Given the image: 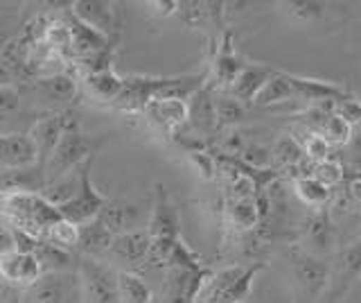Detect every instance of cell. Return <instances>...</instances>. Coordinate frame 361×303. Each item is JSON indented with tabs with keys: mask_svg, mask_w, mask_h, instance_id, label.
I'll return each instance as SVG.
<instances>
[{
	"mask_svg": "<svg viewBox=\"0 0 361 303\" xmlns=\"http://www.w3.org/2000/svg\"><path fill=\"white\" fill-rule=\"evenodd\" d=\"M0 220L11 229L27 231L32 235H41L45 229L61 220L56 206L39 193H5L0 195Z\"/></svg>",
	"mask_w": 361,
	"mask_h": 303,
	"instance_id": "6da1fadb",
	"label": "cell"
},
{
	"mask_svg": "<svg viewBox=\"0 0 361 303\" xmlns=\"http://www.w3.org/2000/svg\"><path fill=\"white\" fill-rule=\"evenodd\" d=\"M104 143H106V133L90 136V133H84L79 127L68 129L61 136L59 145L54 148L48 165H45V186L79 170L88 159H93L95 152Z\"/></svg>",
	"mask_w": 361,
	"mask_h": 303,
	"instance_id": "7a4b0ae2",
	"label": "cell"
},
{
	"mask_svg": "<svg viewBox=\"0 0 361 303\" xmlns=\"http://www.w3.org/2000/svg\"><path fill=\"white\" fill-rule=\"evenodd\" d=\"M259 265H233L210 274L201 287L197 303H242L253 287Z\"/></svg>",
	"mask_w": 361,
	"mask_h": 303,
	"instance_id": "3957f363",
	"label": "cell"
},
{
	"mask_svg": "<svg viewBox=\"0 0 361 303\" xmlns=\"http://www.w3.org/2000/svg\"><path fill=\"white\" fill-rule=\"evenodd\" d=\"M75 274L79 280V295L86 303H118V272L104 265L99 258L77 256Z\"/></svg>",
	"mask_w": 361,
	"mask_h": 303,
	"instance_id": "277c9868",
	"label": "cell"
},
{
	"mask_svg": "<svg viewBox=\"0 0 361 303\" xmlns=\"http://www.w3.org/2000/svg\"><path fill=\"white\" fill-rule=\"evenodd\" d=\"M90 167H93V159H88L82 167H79V188H77L75 197L71 201H66V204L56 206L61 220L73 222L77 227L95 220L109 199L93 186V182H90Z\"/></svg>",
	"mask_w": 361,
	"mask_h": 303,
	"instance_id": "5b68a950",
	"label": "cell"
},
{
	"mask_svg": "<svg viewBox=\"0 0 361 303\" xmlns=\"http://www.w3.org/2000/svg\"><path fill=\"white\" fill-rule=\"evenodd\" d=\"M73 127H79V120L71 109H66V111H48V114H45L37 125L30 129L32 141L37 143L39 165L43 167V170H45V165H48L54 148L59 145L61 136Z\"/></svg>",
	"mask_w": 361,
	"mask_h": 303,
	"instance_id": "8992f818",
	"label": "cell"
},
{
	"mask_svg": "<svg viewBox=\"0 0 361 303\" xmlns=\"http://www.w3.org/2000/svg\"><path fill=\"white\" fill-rule=\"evenodd\" d=\"M163 283V303H197L201 287L210 278V269L199 267H167Z\"/></svg>",
	"mask_w": 361,
	"mask_h": 303,
	"instance_id": "52a82bcc",
	"label": "cell"
},
{
	"mask_svg": "<svg viewBox=\"0 0 361 303\" xmlns=\"http://www.w3.org/2000/svg\"><path fill=\"white\" fill-rule=\"evenodd\" d=\"M149 246H152L149 233H147V229H138L131 233L116 235L106 256L111 258L113 265L120 267V272H135L140 265L147 263Z\"/></svg>",
	"mask_w": 361,
	"mask_h": 303,
	"instance_id": "ba28073f",
	"label": "cell"
},
{
	"mask_svg": "<svg viewBox=\"0 0 361 303\" xmlns=\"http://www.w3.org/2000/svg\"><path fill=\"white\" fill-rule=\"evenodd\" d=\"M97 220L104 224L113 235H122V233L142 229V224L149 222V213H145L140 204H135V201H129V199H106V204L99 210Z\"/></svg>",
	"mask_w": 361,
	"mask_h": 303,
	"instance_id": "9c48e42d",
	"label": "cell"
},
{
	"mask_svg": "<svg viewBox=\"0 0 361 303\" xmlns=\"http://www.w3.org/2000/svg\"><path fill=\"white\" fill-rule=\"evenodd\" d=\"M75 295H79V280L71 272L43 274L25 292L27 303H71Z\"/></svg>",
	"mask_w": 361,
	"mask_h": 303,
	"instance_id": "30bf717a",
	"label": "cell"
},
{
	"mask_svg": "<svg viewBox=\"0 0 361 303\" xmlns=\"http://www.w3.org/2000/svg\"><path fill=\"white\" fill-rule=\"evenodd\" d=\"M39 165V150L30 133H0V170H27Z\"/></svg>",
	"mask_w": 361,
	"mask_h": 303,
	"instance_id": "8fae6325",
	"label": "cell"
},
{
	"mask_svg": "<svg viewBox=\"0 0 361 303\" xmlns=\"http://www.w3.org/2000/svg\"><path fill=\"white\" fill-rule=\"evenodd\" d=\"M25 88L37 93V97H43L45 105L52 107V111H66L75 102L79 93L77 80L66 71L52 77H43V80L25 82Z\"/></svg>",
	"mask_w": 361,
	"mask_h": 303,
	"instance_id": "7c38bea8",
	"label": "cell"
},
{
	"mask_svg": "<svg viewBox=\"0 0 361 303\" xmlns=\"http://www.w3.org/2000/svg\"><path fill=\"white\" fill-rule=\"evenodd\" d=\"M43 276V269L34 254L9 251L0 256V278L16 287L18 292H27Z\"/></svg>",
	"mask_w": 361,
	"mask_h": 303,
	"instance_id": "4fadbf2b",
	"label": "cell"
},
{
	"mask_svg": "<svg viewBox=\"0 0 361 303\" xmlns=\"http://www.w3.org/2000/svg\"><path fill=\"white\" fill-rule=\"evenodd\" d=\"M178 210L169 201L167 190L156 186V197L149 210V222H147V233L152 240H180L178 238Z\"/></svg>",
	"mask_w": 361,
	"mask_h": 303,
	"instance_id": "5bb4252c",
	"label": "cell"
},
{
	"mask_svg": "<svg viewBox=\"0 0 361 303\" xmlns=\"http://www.w3.org/2000/svg\"><path fill=\"white\" fill-rule=\"evenodd\" d=\"M71 12L82 20V23L93 28L99 35H104L106 39H113V35H116L120 28L116 5L104 3V0H79V3L71 5Z\"/></svg>",
	"mask_w": 361,
	"mask_h": 303,
	"instance_id": "9a60e30c",
	"label": "cell"
},
{
	"mask_svg": "<svg viewBox=\"0 0 361 303\" xmlns=\"http://www.w3.org/2000/svg\"><path fill=\"white\" fill-rule=\"evenodd\" d=\"M142 114L158 131L169 136H176V131L188 125V102L183 100H149Z\"/></svg>",
	"mask_w": 361,
	"mask_h": 303,
	"instance_id": "2e32d148",
	"label": "cell"
},
{
	"mask_svg": "<svg viewBox=\"0 0 361 303\" xmlns=\"http://www.w3.org/2000/svg\"><path fill=\"white\" fill-rule=\"evenodd\" d=\"M188 125L197 136H210V133L219 129L217 111H214V95L208 84L188 100Z\"/></svg>",
	"mask_w": 361,
	"mask_h": 303,
	"instance_id": "e0dca14e",
	"label": "cell"
},
{
	"mask_svg": "<svg viewBox=\"0 0 361 303\" xmlns=\"http://www.w3.org/2000/svg\"><path fill=\"white\" fill-rule=\"evenodd\" d=\"M244 61L240 59V54L235 52L233 48V39L231 35H226L221 39V46L217 48V54H214V61H212V73L208 77V86L210 88H224L228 91L231 84L237 80V75L242 73L244 69Z\"/></svg>",
	"mask_w": 361,
	"mask_h": 303,
	"instance_id": "ac0fdd59",
	"label": "cell"
},
{
	"mask_svg": "<svg viewBox=\"0 0 361 303\" xmlns=\"http://www.w3.org/2000/svg\"><path fill=\"white\" fill-rule=\"evenodd\" d=\"M291 267H293V274H296L300 287L307 292L310 297L319 295V292L327 285V280H330V267L307 251L293 254Z\"/></svg>",
	"mask_w": 361,
	"mask_h": 303,
	"instance_id": "d6986e66",
	"label": "cell"
},
{
	"mask_svg": "<svg viewBox=\"0 0 361 303\" xmlns=\"http://www.w3.org/2000/svg\"><path fill=\"white\" fill-rule=\"evenodd\" d=\"M274 75V69H267V66H255V64H246L242 73L237 75V80L231 84V88L226 93L233 95L235 100H240L242 105L255 102V97L259 91L264 88L269 82V77Z\"/></svg>",
	"mask_w": 361,
	"mask_h": 303,
	"instance_id": "ffe728a7",
	"label": "cell"
},
{
	"mask_svg": "<svg viewBox=\"0 0 361 303\" xmlns=\"http://www.w3.org/2000/svg\"><path fill=\"white\" fill-rule=\"evenodd\" d=\"M113 235L104 224L97 218L90 220L79 227V244H77V254L82 258H102L106 256L111 244H113Z\"/></svg>",
	"mask_w": 361,
	"mask_h": 303,
	"instance_id": "44dd1931",
	"label": "cell"
},
{
	"mask_svg": "<svg viewBox=\"0 0 361 303\" xmlns=\"http://www.w3.org/2000/svg\"><path fill=\"white\" fill-rule=\"evenodd\" d=\"M305 242H307L312 256L319 258V254H330L334 249L336 242V229L330 215L323 213H316V215L305 224Z\"/></svg>",
	"mask_w": 361,
	"mask_h": 303,
	"instance_id": "7402d4cb",
	"label": "cell"
},
{
	"mask_svg": "<svg viewBox=\"0 0 361 303\" xmlns=\"http://www.w3.org/2000/svg\"><path fill=\"white\" fill-rule=\"evenodd\" d=\"M84 86L90 97L99 100V102H118V97L124 88V80L111 69H102V71H93L84 75Z\"/></svg>",
	"mask_w": 361,
	"mask_h": 303,
	"instance_id": "603a6c76",
	"label": "cell"
},
{
	"mask_svg": "<svg viewBox=\"0 0 361 303\" xmlns=\"http://www.w3.org/2000/svg\"><path fill=\"white\" fill-rule=\"evenodd\" d=\"M289 80L296 88V95L305 97V100H314V102H343V100H350L355 95H350L345 88L330 84V82H319V80H307V77H296L289 75Z\"/></svg>",
	"mask_w": 361,
	"mask_h": 303,
	"instance_id": "cb8c5ba5",
	"label": "cell"
},
{
	"mask_svg": "<svg viewBox=\"0 0 361 303\" xmlns=\"http://www.w3.org/2000/svg\"><path fill=\"white\" fill-rule=\"evenodd\" d=\"M226 220H228V227L233 231L246 233L259 224L262 210H259L257 199H228V204H226Z\"/></svg>",
	"mask_w": 361,
	"mask_h": 303,
	"instance_id": "d4e9b609",
	"label": "cell"
},
{
	"mask_svg": "<svg viewBox=\"0 0 361 303\" xmlns=\"http://www.w3.org/2000/svg\"><path fill=\"white\" fill-rule=\"evenodd\" d=\"M293 97H298V95H296V88H293L291 80H289V73L274 71V75L269 77V82L264 84V88L255 97V105L257 107H271V105H278V102H289V100H293Z\"/></svg>",
	"mask_w": 361,
	"mask_h": 303,
	"instance_id": "484cf974",
	"label": "cell"
},
{
	"mask_svg": "<svg viewBox=\"0 0 361 303\" xmlns=\"http://www.w3.org/2000/svg\"><path fill=\"white\" fill-rule=\"evenodd\" d=\"M37 261L43 269V274H56V272H71L73 267H77V254L56 249V246L48 244V242H39L37 251Z\"/></svg>",
	"mask_w": 361,
	"mask_h": 303,
	"instance_id": "4316f807",
	"label": "cell"
},
{
	"mask_svg": "<svg viewBox=\"0 0 361 303\" xmlns=\"http://www.w3.org/2000/svg\"><path fill=\"white\" fill-rule=\"evenodd\" d=\"M152 287L135 272L118 269V303H152Z\"/></svg>",
	"mask_w": 361,
	"mask_h": 303,
	"instance_id": "83f0119b",
	"label": "cell"
},
{
	"mask_svg": "<svg viewBox=\"0 0 361 303\" xmlns=\"http://www.w3.org/2000/svg\"><path fill=\"white\" fill-rule=\"evenodd\" d=\"M43 242H48L56 249H63V251H71L77 254V244H79V227L68 220H56L54 224H50L45 233L41 235Z\"/></svg>",
	"mask_w": 361,
	"mask_h": 303,
	"instance_id": "f1b7e54d",
	"label": "cell"
},
{
	"mask_svg": "<svg viewBox=\"0 0 361 303\" xmlns=\"http://www.w3.org/2000/svg\"><path fill=\"white\" fill-rule=\"evenodd\" d=\"M214 111H217V125L219 127H233L237 122H242L246 116V105H242L240 100H235L233 95L224 93L214 97Z\"/></svg>",
	"mask_w": 361,
	"mask_h": 303,
	"instance_id": "f546056e",
	"label": "cell"
},
{
	"mask_svg": "<svg viewBox=\"0 0 361 303\" xmlns=\"http://www.w3.org/2000/svg\"><path fill=\"white\" fill-rule=\"evenodd\" d=\"M296 195L300 197L302 204L307 206H325V201L330 199V188L316 182L314 177H302L296 182Z\"/></svg>",
	"mask_w": 361,
	"mask_h": 303,
	"instance_id": "4dcf8cb0",
	"label": "cell"
},
{
	"mask_svg": "<svg viewBox=\"0 0 361 303\" xmlns=\"http://www.w3.org/2000/svg\"><path fill=\"white\" fill-rule=\"evenodd\" d=\"M338 269H341V278L345 283H353L361 276V238L357 242H353L348 249L338 258Z\"/></svg>",
	"mask_w": 361,
	"mask_h": 303,
	"instance_id": "1f68e13d",
	"label": "cell"
},
{
	"mask_svg": "<svg viewBox=\"0 0 361 303\" xmlns=\"http://www.w3.org/2000/svg\"><path fill=\"white\" fill-rule=\"evenodd\" d=\"M302 156H305L302 145H300L296 138L285 136V138H280V141L276 143L274 159H276L282 167H293V165H298Z\"/></svg>",
	"mask_w": 361,
	"mask_h": 303,
	"instance_id": "d6a6232c",
	"label": "cell"
},
{
	"mask_svg": "<svg viewBox=\"0 0 361 303\" xmlns=\"http://www.w3.org/2000/svg\"><path fill=\"white\" fill-rule=\"evenodd\" d=\"M353 136V127L348 125L343 118H338L334 114H330L323 122V138L327 143H334V145H343L350 141Z\"/></svg>",
	"mask_w": 361,
	"mask_h": 303,
	"instance_id": "836d02e7",
	"label": "cell"
},
{
	"mask_svg": "<svg viewBox=\"0 0 361 303\" xmlns=\"http://www.w3.org/2000/svg\"><path fill=\"white\" fill-rule=\"evenodd\" d=\"M285 12L293 18L298 20V23H314V20H319L323 16V5L321 3H285Z\"/></svg>",
	"mask_w": 361,
	"mask_h": 303,
	"instance_id": "e575fe53",
	"label": "cell"
},
{
	"mask_svg": "<svg viewBox=\"0 0 361 303\" xmlns=\"http://www.w3.org/2000/svg\"><path fill=\"white\" fill-rule=\"evenodd\" d=\"M190 163L195 165V170L203 179H212L214 174L219 172L217 159H214V156H210L208 152H203V150H190Z\"/></svg>",
	"mask_w": 361,
	"mask_h": 303,
	"instance_id": "d590c367",
	"label": "cell"
},
{
	"mask_svg": "<svg viewBox=\"0 0 361 303\" xmlns=\"http://www.w3.org/2000/svg\"><path fill=\"white\" fill-rule=\"evenodd\" d=\"M316 182H321L323 186H327V188H332V186H336L338 182H341V177H343V172H341V165H336L334 161H321V163H316V167H314V174H312Z\"/></svg>",
	"mask_w": 361,
	"mask_h": 303,
	"instance_id": "8d00e7d4",
	"label": "cell"
},
{
	"mask_svg": "<svg viewBox=\"0 0 361 303\" xmlns=\"http://www.w3.org/2000/svg\"><path fill=\"white\" fill-rule=\"evenodd\" d=\"M302 152L310 156L312 161L321 163V161H327V154H330V143H327L321 133H312V136L305 141L302 145Z\"/></svg>",
	"mask_w": 361,
	"mask_h": 303,
	"instance_id": "74e56055",
	"label": "cell"
},
{
	"mask_svg": "<svg viewBox=\"0 0 361 303\" xmlns=\"http://www.w3.org/2000/svg\"><path fill=\"white\" fill-rule=\"evenodd\" d=\"M332 114L338 116V118H343L350 127L357 125V122H361V102L357 97H350V100H343V102H336L334 109H332Z\"/></svg>",
	"mask_w": 361,
	"mask_h": 303,
	"instance_id": "f35d334b",
	"label": "cell"
},
{
	"mask_svg": "<svg viewBox=\"0 0 361 303\" xmlns=\"http://www.w3.org/2000/svg\"><path fill=\"white\" fill-rule=\"evenodd\" d=\"M11 233H14V251H18V254L37 251L41 238H37V235H32L27 231H20V229H11Z\"/></svg>",
	"mask_w": 361,
	"mask_h": 303,
	"instance_id": "ab89813d",
	"label": "cell"
},
{
	"mask_svg": "<svg viewBox=\"0 0 361 303\" xmlns=\"http://www.w3.org/2000/svg\"><path fill=\"white\" fill-rule=\"evenodd\" d=\"M23 82V77L11 69V66H7L5 61H0V88H7V86H18ZM25 84V82H23Z\"/></svg>",
	"mask_w": 361,
	"mask_h": 303,
	"instance_id": "60d3db41",
	"label": "cell"
},
{
	"mask_svg": "<svg viewBox=\"0 0 361 303\" xmlns=\"http://www.w3.org/2000/svg\"><path fill=\"white\" fill-rule=\"evenodd\" d=\"M9 251H14V233H11V227L0 222V256Z\"/></svg>",
	"mask_w": 361,
	"mask_h": 303,
	"instance_id": "b9f144b4",
	"label": "cell"
},
{
	"mask_svg": "<svg viewBox=\"0 0 361 303\" xmlns=\"http://www.w3.org/2000/svg\"><path fill=\"white\" fill-rule=\"evenodd\" d=\"M11 32H14V20H11L7 14L5 16L0 14V46L3 48L11 41Z\"/></svg>",
	"mask_w": 361,
	"mask_h": 303,
	"instance_id": "7bdbcfd3",
	"label": "cell"
},
{
	"mask_svg": "<svg viewBox=\"0 0 361 303\" xmlns=\"http://www.w3.org/2000/svg\"><path fill=\"white\" fill-rule=\"evenodd\" d=\"M353 190H355V195H357V199L361 201V184H355V186H353Z\"/></svg>",
	"mask_w": 361,
	"mask_h": 303,
	"instance_id": "ee69618b",
	"label": "cell"
}]
</instances>
